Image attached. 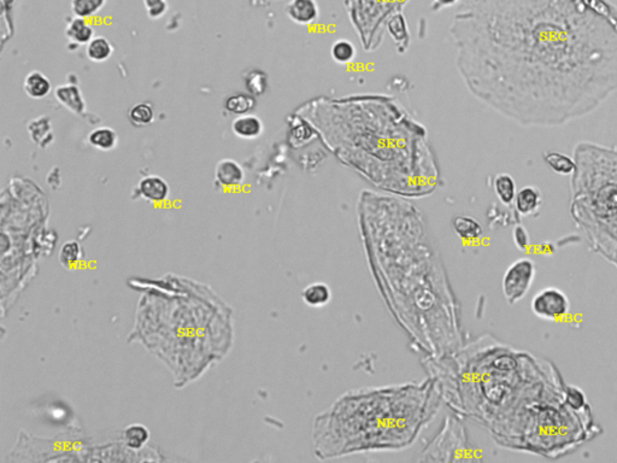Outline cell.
Segmentation results:
<instances>
[{
    "label": "cell",
    "mask_w": 617,
    "mask_h": 463,
    "mask_svg": "<svg viewBox=\"0 0 617 463\" xmlns=\"http://www.w3.org/2000/svg\"><path fill=\"white\" fill-rule=\"evenodd\" d=\"M107 0H71L70 8L75 17L88 18L102 11Z\"/></svg>",
    "instance_id": "obj_28"
},
{
    "label": "cell",
    "mask_w": 617,
    "mask_h": 463,
    "mask_svg": "<svg viewBox=\"0 0 617 463\" xmlns=\"http://www.w3.org/2000/svg\"><path fill=\"white\" fill-rule=\"evenodd\" d=\"M264 131L262 119L258 116L247 114L237 116L232 122V131L237 138L244 140L257 139Z\"/></svg>",
    "instance_id": "obj_13"
},
{
    "label": "cell",
    "mask_w": 617,
    "mask_h": 463,
    "mask_svg": "<svg viewBox=\"0 0 617 463\" xmlns=\"http://www.w3.org/2000/svg\"><path fill=\"white\" fill-rule=\"evenodd\" d=\"M286 15L297 25H310L319 18V4L316 0H290L286 5Z\"/></svg>",
    "instance_id": "obj_11"
},
{
    "label": "cell",
    "mask_w": 617,
    "mask_h": 463,
    "mask_svg": "<svg viewBox=\"0 0 617 463\" xmlns=\"http://www.w3.org/2000/svg\"><path fill=\"white\" fill-rule=\"evenodd\" d=\"M454 233L464 242H475L483 237L481 223L469 215H458L452 220Z\"/></svg>",
    "instance_id": "obj_14"
},
{
    "label": "cell",
    "mask_w": 617,
    "mask_h": 463,
    "mask_svg": "<svg viewBox=\"0 0 617 463\" xmlns=\"http://www.w3.org/2000/svg\"><path fill=\"white\" fill-rule=\"evenodd\" d=\"M128 119L134 127H146L155 119V111L148 102H138L128 111Z\"/></svg>",
    "instance_id": "obj_26"
},
{
    "label": "cell",
    "mask_w": 617,
    "mask_h": 463,
    "mask_svg": "<svg viewBox=\"0 0 617 463\" xmlns=\"http://www.w3.org/2000/svg\"><path fill=\"white\" fill-rule=\"evenodd\" d=\"M449 34L470 93L524 127L563 126L617 90V10L605 0H466Z\"/></svg>",
    "instance_id": "obj_1"
},
{
    "label": "cell",
    "mask_w": 617,
    "mask_h": 463,
    "mask_svg": "<svg viewBox=\"0 0 617 463\" xmlns=\"http://www.w3.org/2000/svg\"><path fill=\"white\" fill-rule=\"evenodd\" d=\"M536 278V266L531 259H519L511 263L502 280L505 300L515 304L527 295L533 280Z\"/></svg>",
    "instance_id": "obj_7"
},
{
    "label": "cell",
    "mask_w": 617,
    "mask_h": 463,
    "mask_svg": "<svg viewBox=\"0 0 617 463\" xmlns=\"http://www.w3.org/2000/svg\"><path fill=\"white\" fill-rule=\"evenodd\" d=\"M355 54H357L355 46L348 39H339L331 45V58L339 64H348L355 59Z\"/></svg>",
    "instance_id": "obj_29"
},
{
    "label": "cell",
    "mask_w": 617,
    "mask_h": 463,
    "mask_svg": "<svg viewBox=\"0 0 617 463\" xmlns=\"http://www.w3.org/2000/svg\"><path fill=\"white\" fill-rule=\"evenodd\" d=\"M531 307L540 319L557 321L568 314L570 302L564 292L556 287H548L533 297Z\"/></svg>",
    "instance_id": "obj_8"
},
{
    "label": "cell",
    "mask_w": 617,
    "mask_h": 463,
    "mask_svg": "<svg viewBox=\"0 0 617 463\" xmlns=\"http://www.w3.org/2000/svg\"><path fill=\"white\" fill-rule=\"evenodd\" d=\"M516 210L521 215L528 216L533 213H536L541 205V192L539 189L534 186H526L516 193L515 201Z\"/></svg>",
    "instance_id": "obj_16"
},
{
    "label": "cell",
    "mask_w": 617,
    "mask_h": 463,
    "mask_svg": "<svg viewBox=\"0 0 617 463\" xmlns=\"http://www.w3.org/2000/svg\"><path fill=\"white\" fill-rule=\"evenodd\" d=\"M357 216L370 273L398 326L425 357L462 348L461 307L421 211L403 197L363 191Z\"/></svg>",
    "instance_id": "obj_2"
},
{
    "label": "cell",
    "mask_w": 617,
    "mask_h": 463,
    "mask_svg": "<svg viewBox=\"0 0 617 463\" xmlns=\"http://www.w3.org/2000/svg\"><path fill=\"white\" fill-rule=\"evenodd\" d=\"M387 30L396 44L399 54L408 51L410 45V33L404 16L401 13H394L387 23Z\"/></svg>",
    "instance_id": "obj_18"
},
{
    "label": "cell",
    "mask_w": 617,
    "mask_h": 463,
    "mask_svg": "<svg viewBox=\"0 0 617 463\" xmlns=\"http://www.w3.org/2000/svg\"><path fill=\"white\" fill-rule=\"evenodd\" d=\"M82 247L78 242L75 240H69L66 244H63L59 251V261L61 266L66 268H71L81 259Z\"/></svg>",
    "instance_id": "obj_30"
},
{
    "label": "cell",
    "mask_w": 617,
    "mask_h": 463,
    "mask_svg": "<svg viewBox=\"0 0 617 463\" xmlns=\"http://www.w3.org/2000/svg\"><path fill=\"white\" fill-rule=\"evenodd\" d=\"M163 1H167V0H143V5H145V8L148 10V8H153L155 5L162 4Z\"/></svg>",
    "instance_id": "obj_34"
},
{
    "label": "cell",
    "mask_w": 617,
    "mask_h": 463,
    "mask_svg": "<svg viewBox=\"0 0 617 463\" xmlns=\"http://www.w3.org/2000/svg\"><path fill=\"white\" fill-rule=\"evenodd\" d=\"M256 98L249 93H235L225 99V109L232 115L242 116L251 114L256 107Z\"/></svg>",
    "instance_id": "obj_22"
},
{
    "label": "cell",
    "mask_w": 617,
    "mask_h": 463,
    "mask_svg": "<svg viewBox=\"0 0 617 463\" xmlns=\"http://www.w3.org/2000/svg\"><path fill=\"white\" fill-rule=\"evenodd\" d=\"M574 160L572 216L594 240L617 239V148L582 141Z\"/></svg>",
    "instance_id": "obj_5"
},
{
    "label": "cell",
    "mask_w": 617,
    "mask_h": 463,
    "mask_svg": "<svg viewBox=\"0 0 617 463\" xmlns=\"http://www.w3.org/2000/svg\"><path fill=\"white\" fill-rule=\"evenodd\" d=\"M459 0H433L432 3V10L434 11H440L442 8H449L452 5L457 4Z\"/></svg>",
    "instance_id": "obj_33"
},
{
    "label": "cell",
    "mask_w": 617,
    "mask_h": 463,
    "mask_svg": "<svg viewBox=\"0 0 617 463\" xmlns=\"http://www.w3.org/2000/svg\"><path fill=\"white\" fill-rule=\"evenodd\" d=\"M88 143L99 151H111L119 143V136L110 127H98L88 134Z\"/></svg>",
    "instance_id": "obj_20"
},
{
    "label": "cell",
    "mask_w": 617,
    "mask_h": 463,
    "mask_svg": "<svg viewBox=\"0 0 617 463\" xmlns=\"http://www.w3.org/2000/svg\"><path fill=\"white\" fill-rule=\"evenodd\" d=\"M146 11H148V16L151 20H160V17H163L167 13V11H168V3L163 1L162 4L155 5L153 8H148Z\"/></svg>",
    "instance_id": "obj_32"
},
{
    "label": "cell",
    "mask_w": 617,
    "mask_h": 463,
    "mask_svg": "<svg viewBox=\"0 0 617 463\" xmlns=\"http://www.w3.org/2000/svg\"><path fill=\"white\" fill-rule=\"evenodd\" d=\"M25 95L32 99H44L52 90V83L41 71H30L23 82Z\"/></svg>",
    "instance_id": "obj_17"
},
{
    "label": "cell",
    "mask_w": 617,
    "mask_h": 463,
    "mask_svg": "<svg viewBox=\"0 0 617 463\" xmlns=\"http://www.w3.org/2000/svg\"><path fill=\"white\" fill-rule=\"evenodd\" d=\"M54 97L63 107L75 115H82L86 110V102L82 97L81 90L75 85L68 83L56 87Z\"/></svg>",
    "instance_id": "obj_12"
},
{
    "label": "cell",
    "mask_w": 617,
    "mask_h": 463,
    "mask_svg": "<svg viewBox=\"0 0 617 463\" xmlns=\"http://www.w3.org/2000/svg\"><path fill=\"white\" fill-rule=\"evenodd\" d=\"M437 380L351 389L312 421V450L321 461L404 450L437 416Z\"/></svg>",
    "instance_id": "obj_4"
},
{
    "label": "cell",
    "mask_w": 617,
    "mask_h": 463,
    "mask_svg": "<svg viewBox=\"0 0 617 463\" xmlns=\"http://www.w3.org/2000/svg\"><path fill=\"white\" fill-rule=\"evenodd\" d=\"M331 297L333 295H331V287L322 281L310 283L307 287H304L302 291V302L307 304V307H315V309L326 307L331 302Z\"/></svg>",
    "instance_id": "obj_15"
},
{
    "label": "cell",
    "mask_w": 617,
    "mask_h": 463,
    "mask_svg": "<svg viewBox=\"0 0 617 463\" xmlns=\"http://www.w3.org/2000/svg\"><path fill=\"white\" fill-rule=\"evenodd\" d=\"M512 239L519 250H526L529 246V242H531L529 234L524 225H516L514 232H512Z\"/></svg>",
    "instance_id": "obj_31"
},
{
    "label": "cell",
    "mask_w": 617,
    "mask_h": 463,
    "mask_svg": "<svg viewBox=\"0 0 617 463\" xmlns=\"http://www.w3.org/2000/svg\"><path fill=\"white\" fill-rule=\"evenodd\" d=\"M136 189L140 197L150 203H163L168 199L170 193L168 182L158 175H148L143 177L139 181Z\"/></svg>",
    "instance_id": "obj_10"
},
{
    "label": "cell",
    "mask_w": 617,
    "mask_h": 463,
    "mask_svg": "<svg viewBox=\"0 0 617 463\" xmlns=\"http://www.w3.org/2000/svg\"><path fill=\"white\" fill-rule=\"evenodd\" d=\"M493 189L500 203L510 205L515 201L516 193H517L516 182L514 177L507 172H500L498 175H495L493 180Z\"/></svg>",
    "instance_id": "obj_21"
},
{
    "label": "cell",
    "mask_w": 617,
    "mask_h": 463,
    "mask_svg": "<svg viewBox=\"0 0 617 463\" xmlns=\"http://www.w3.org/2000/svg\"><path fill=\"white\" fill-rule=\"evenodd\" d=\"M114 54V46L107 37H94L87 44V58L94 63H102L107 61Z\"/></svg>",
    "instance_id": "obj_23"
},
{
    "label": "cell",
    "mask_w": 617,
    "mask_h": 463,
    "mask_svg": "<svg viewBox=\"0 0 617 463\" xmlns=\"http://www.w3.org/2000/svg\"><path fill=\"white\" fill-rule=\"evenodd\" d=\"M150 430L141 423H133L123 430V442L131 450H140L148 443Z\"/></svg>",
    "instance_id": "obj_24"
},
{
    "label": "cell",
    "mask_w": 617,
    "mask_h": 463,
    "mask_svg": "<svg viewBox=\"0 0 617 463\" xmlns=\"http://www.w3.org/2000/svg\"><path fill=\"white\" fill-rule=\"evenodd\" d=\"M268 75L261 69L249 70L245 76L246 90L254 97H261L268 90Z\"/></svg>",
    "instance_id": "obj_27"
},
{
    "label": "cell",
    "mask_w": 617,
    "mask_h": 463,
    "mask_svg": "<svg viewBox=\"0 0 617 463\" xmlns=\"http://www.w3.org/2000/svg\"><path fill=\"white\" fill-rule=\"evenodd\" d=\"M543 158L553 172L560 175H572L575 170V160L564 153L543 152Z\"/></svg>",
    "instance_id": "obj_25"
},
{
    "label": "cell",
    "mask_w": 617,
    "mask_h": 463,
    "mask_svg": "<svg viewBox=\"0 0 617 463\" xmlns=\"http://www.w3.org/2000/svg\"><path fill=\"white\" fill-rule=\"evenodd\" d=\"M66 37L75 45H87L93 39V29L85 18L75 17L66 25Z\"/></svg>",
    "instance_id": "obj_19"
},
{
    "label": "cell",
    "mask_w": 617,
    "mask_h": 463,
    "mask_svg": "<svg viewBox=\"0 0 617 463\" xmlns=\"http://www.w3.org/2000/svg\"><path fill=\"white\" fill-rule=\"evenodd\" d=\"M245 180V172L237 160L223 158L218 160L215 168V182L221 187L230 189L242 184Z\"/></svg>",
    "instance_id": "obj_9"
},
{
    "label": "cell",
    "mask_w": 617,
    "mask_h": 463,
    "mask_svg": "<svg viewBox=\"0 0 617 463\" xmlns=\"http://www.w3.org/2000/svg\"><path fill=\"white\" fill-rule=\"evenodd\" d=\"M468 452L466 430L458 418H446L442 430L422 450L421 462H456Z\"/></svg>",
    "instance_id": "obj_6"
},
{
    "label": "cell",
    "mask_w": 617,
    "mask_h": 463,
    "mask_svg": "<svg viewBox=\"0 0 617 463\" xmlns=\"http://www.w3.org/2000/svg\"><path fill=\"white\" fill-rule=\"evenodd\" d=\"M297 114L341 163L376 189L421 198L440 184L427 131L387 95L319 97Z\"/></svg>",
    "instance_id": "obj_3"
}]
</instances>
